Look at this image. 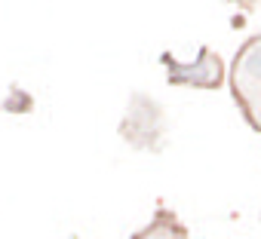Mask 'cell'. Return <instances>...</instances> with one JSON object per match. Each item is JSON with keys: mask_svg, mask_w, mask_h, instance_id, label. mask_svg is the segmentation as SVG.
<instances>
[{"mask_svg": "<svg viewBox=\"0 0 261 239\" xmlns=\"http://www.w3.org/2000/svg\"><path fill=\"white\" fill-rule=\"evenodd\" d=\"M160 62L166 65V80L172 86H191V89H221L224 83V62L215 49L200 46L197 58L191 65H181L172 58V52H163Z\"/></svg>", "mask_w": 261, "mask_h": 239, "instance_id": "3", "label": "cell"}, {"mask_svg": "<svg viewBox=\"0 0 261 239\" xmlns=\"http://www.w3.org/2000/svg\"><path fill=\"white\" fill-rule=\"evenodd\" d=\"M224 4H230V7H237L240 13H252V10L258 7V0H224Z\"/></svg>", "mask_w": 261, "mask_h": 239, "instance_id": "5", "label": "cell"}, {"mask_svg": "<svg viewBox=\"0 0 261 239\" xmlns=\"http://www.w3.org/2000/svg\"><path fill=\"white\" fill-rule=\"evenodd\" d=\"M120 135L139 151H160L163 138H166L163 107L154 98L136 92L133 101H129V110L123 116V123H120Z\"/></svg>", "mask_w": 261, "mask_h": 239, "instance_id": "2", "label": "cell"}, {"mask_svg": "<svg viewBox=\"0 0 261 239\" xmlns=\"http://www.w3.org/2000/svg\"><path fill=\"white\" fill-rule=\"evenodd\" d=\"M133 239H191V233H188V227L181 224V218H178L172 208L157 205L151 224L142 227Z\"/></svg>", "mask_w": 261, "mask_h": 239, "instance_id": "4", "label": "cell"}, {"mask_svg": "<svg viewBox=\"0 0 261 239\" xmlns=\"http://www.w3.org/2000/svg\"><path fill=\"white\" fill-rule=\"evenodd\" d=\"M227 83L243 120L255 132H261V31L237 49L227 71Z\"/></svg>", "mask_w": 261, "mask_h": 239, "instance_id": "1", "label": "cell"}]
</instances>
